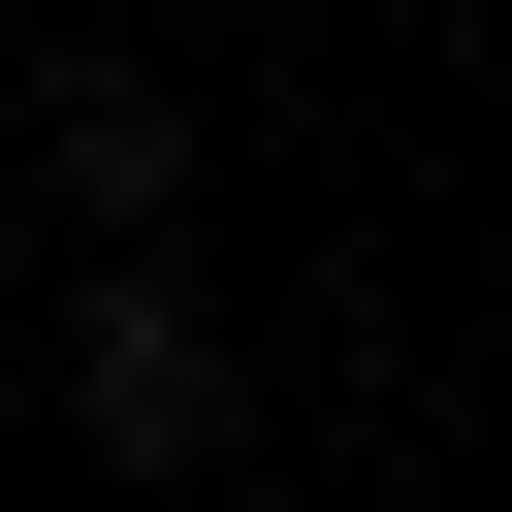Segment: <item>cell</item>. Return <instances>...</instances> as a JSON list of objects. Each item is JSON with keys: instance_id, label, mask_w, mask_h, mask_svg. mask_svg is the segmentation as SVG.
Returning a JSON list of instances; mask_svg holds the SVG:
<instances>
[{"instance_id": "7a4b0ae2", "label": "cell", "mask_w": 512, "mask_h": 512, "mask_svg": "<svg viewBox=\"0 0 512 512\" xmlns=\"http://www.w3.org/2000/svg\"><path fill=\"white\" fill-rule=\"evenodd\" d=\"M32 192H64V224H192V96L64 32V64H32Z\"/></svg>"}, {"instance_id": "6da1fadb", "label": "cell", "mask_w": 512, "mask_h": 512, "mask_svg": "<svg viewBox=\"0 0 512 512\" xmlns=\"http://www.w3.org/2000/svg\"><path fill=\"white\" fill-rule=\"evenodd\" d=\"M224 416H256V384H224L192 256H160V224H96V288H64V448H96L128 512H192V480H224Z\"/></svg>"}]
</instances>
